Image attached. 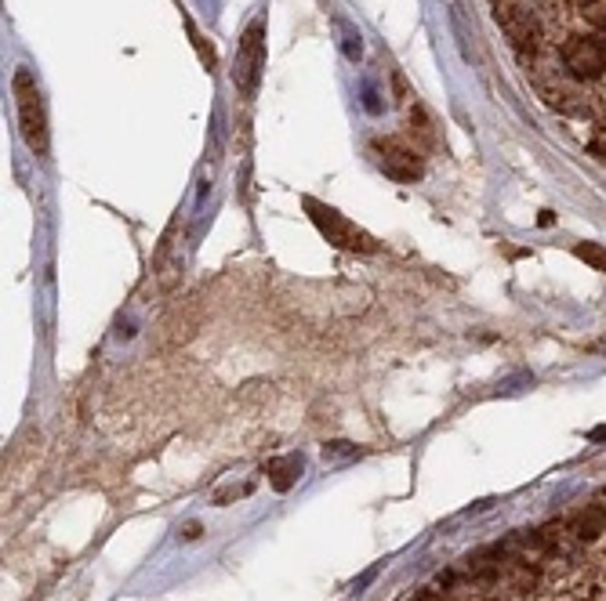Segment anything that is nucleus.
<instances>
[{
  "label": "nucleus",
  "instance_id": "nucleus-11",
  "mask_svg": "<svg viewBox=\"0 0 606 601\" xmlns=\"http://www.w3.org/2000/svg\"><path fill=\"white\" fill-rule=\"evenodd\" d=\"M581 15H585L592 26L606 30V0H585V4H581Z\"/></svg>",
  "mask_w": 606,
  "mask_h": 601
},
{
  "label": "nucleus",
  "instance_id": "nucleus-12",
  "mask_svg": "<svg viewBox=\"0 0 606 601\" xmlns=\"http://www.w3.org/2000/svg\"><path fill=\"white\" fill-rule=\"evenodd\" d=\"M592 149H596V153H599V156L606 160V145H592Z\"/></svg>",
  "mask_w": 606,
  "mask_h": 601
},
{
  "label": "nucleus",
  "instance_id": "nucleus-5",
  "mask_svg": "<svg viewBox=\"0 0 606 601\" xmlns=\"http://www.w3.org/2000/svg\"><path fill=\"white\" fill-rule=\"evenodd\" d=\"M563 66L577 80H599L606 73V47L592 36H571L563 44Z\"/></svg>",
  "mask_w": 606,
  "mask_h": 601
},
{
  "label": "nucleus",
  "instance_id": "nucleus-2",
  "mask_svg": "<svg viewBox=\"0 0 606 601\" xmlns=\"http://www.w3.org/2000/svg\"><path fill=\"white\" fill-rule=\"evenodd\" d=\"M305 210H309V218H313L316 229L324 232V240H327L331 247L353 250V254H375V250H378V240H375V236L364 232L360 225L349 221L345 215H338L334 207L316 204V199H305Z\"/></svg>",
  "mask_w": 606,
  "mask_h": 601
},
{
  "label": "nucleus",
  "instance_id": "nucleus-4",
  "mask_svg": "<svg viewBox=\"0 0 606 601\" xmlns=\"http://www.w3.org/2000/svg\"><path fill=\"white\" fill-rule=\"evenodd\" d=\"M494 19H498V26L505 30V36H509V44L516 47V52H538V22L534 15L519 4V0H494Z\"/></svg>",
  "mask_w": 606,
  "mask_h": 601
},
{
  "label": "nucleus",
  "instance_id": "nucleus-9",
  "mask_svg": "<svg viewBox=\"0 0 606 601\" xmlns=\"http://www.w3.org/2000/svg\"><path fill=\"white\" fill-rule=\"evenodd\" d=\"M269 471H273V485H277V490H291V482L299 479V471H302V460L299 457H288L283 465H269Z\"/></svg>",
  "mask_w": 606,
  "mask_h": 601
},
{
  "label": "nucleus",
  "instance_id": "nucleus-7",
  "mask_svg": "<svg viewBox=\"0 0 606 601\" xmlns=\"http://www.w3.org/2000/svg\"><path fill=\"white\" fill-rule=\"evenodd\" d=\"M571 529L581 536V540H596V536L606 533V504H588L581 507L571 518Z\"/></svg>",
  "mask_w": 606,
  "mask_h": 601
},
{
  "label": "nucleus",
  "instance_id": "nucleus-3",
  "mask_svg": "<svg viewBox=\"0 0 606 601\" xmlns=\"http://www.w3.org/2000/svg\"><path fill=\"white\" fill-rule=\"evenodd\" d=\"M370 153H375L378 167L389 174L392 182H418L422 178V156H418V145H407L400 138H378L370 142Z\"/></svg>",
  "mask_w": 606,
  "mask_h": 601
},
{
  "label": "nucleus",
  "instance_id": "nucleus-1",
  "mask_svg": "<svg viewBox=\"0 0 606 601\" xmlns=\"http://www.w3.org/2000/svg\"><path fill=\"white\" fill-rule=\"evenodd\" d=\"M11 95H15L19 131H22V138H26V145L36 156H47V145H52V134H47V109H44V95H41V87H36L30 69L15 73Z\"/></svg>",
  "mask_w": 606,
  "mask_h": 601
},
{
  "label": "nucleus",
  "instance_id": "nucleus-10",
  "mask_svg": "<svg viewBox=\"0 0 606 601\" xmlns=\"http://www.w3.org/2000/svg\"><path fill=\"white\" fill-rule=\"evenodd\" d=\"M574 254L585 261V265L596 269V272H606V247L603 243H577Z\"/></svg>",
  "mask_w": 606,
  "mask_h": 601
},
{
  "label": "nucleus",
  "instance_id": "nucleus-6",
  "mask_svg": "<svg viewBox=\"0 0 606 601\" xmlns=\"http://www.w3.org/2000/svg\"><path fill=\"white\" fill-rule=\"evenodd\" d=\"M262 58H266V47H262V26H255L244 33V41L237 47V62H232V80H237L240 95L251 98L258 77H262Z\"/></svg>",
  "mask_w": 606,
  "mask_h": 601
},
{
  "label": "nucleus",
  "instance_id": "nucleus-8",
  "mask_svg": "<svg viewBox=\"0 0 606 601\" xmlns=\"http://www.w3.org/2000/svg\"><path fill=\"white\" fill-rule=\"evenodd\" d=\"M411 138H414L418 149H425V153H436L440 149V131H436V123H432V117L422 106L411 109Z\"/></svg>",
  "mask_w": 606,
  "mask_h": 601
}]
</instances>
